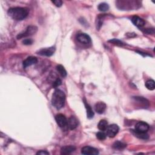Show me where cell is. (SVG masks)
Here are the masks:
<instances>
[{
  "mask_svg": "<svg viewBox=\"0 0 155 155\" xmlns=\"http://www.w3.org/2000/svg\"><path fill=\"white\" fill-rule=\"evenodd\" d=\"M29 9L26 8H13L9 9L8 15L16 21H22L27 18L29 15Z\"/></svg>",
  "mask_w": 155,
  "mask_h": 155,
  "instance_id": "cell-1",
  "label": "cell"
},
{
  "mask_svg": "<svg viewBox=\"0 0 155 155\" xmlns=\"http://www.w3.org/2000/svg\"><path fill=\"white\" fill-rule=\"evenodd\" d=\"M65 102V93L59 89H56L53 92L52 98V104L56 109H62Z\"/></svg>",
  "mask_w": 155,
  "mask_h": 155,
  "instance_id": "cell-2",
  "label": "cell"
},
{
  "mask_svg": "<svg viewBox=\"0 0 155 155\" xmlns=\"http://www.w3.org/2000/svg\"><path fill=\"white\" fill-rule=\"evenodd\" d=\"M37 31H38L37 27H36L35 25H30L28 27V28L26 29V30L24 33H20V34H19L17 36V38L18 39H21L23 38L32 36L33 35H34L35 33H36L37 32Z\"/></svg>",
  "mask_w": 155,
  "mask_h": 155,
  "instance_id": "cell-3",
  "label": "cell"
},
{
  "mask_svg": "<svg viewBox=\"0 0 155 155\" xmlns=\"http://www.w3.org/2000/svg\"><path fill=\"white\" fill-rule=\"evenodd\" d=\"M119 130V127L116 124H112L108 125L106 129V134L109 138H114Z\"/></svg>",
  "mask_w": 155,
  "mask_h": 155,
  "instance_id": "cell-4",
  "label": "cell"
},
{
  "mask_svg": "<svg viewBox=\"0 0 155 155\" xmlns=\"http://www.w3.org/2000/svg\"><path fill=\"white\" fill-rule=\"evenodd\" d=\"M150 129V127L147 123L145 122H143V121H141V122L138 123L136 125H135V130L136 132H140V133H147L149 131Z\"/></svg>",
  "mask_w": 155,
  "mask_h": 155,
  "instance_id": "cell-5",
  "label": "cell"
},
{
  "mask_svg": "<svg viewBox=\"0 0 155 155\" xmlns=\"http://www.w3.org/2000/svg\"><path fill=\"white\" fill-rule=\"evenodd\" d=\"M55 52V47H50L49 48H44L39 50L37 52V53L39 55L45 56H52Z\"/></svg>",
  "mask_w": 155,
  "mask_h": 155,
  "instance_id": "cell-6",
  "label": "cell"
},
{
  "mask_svg": "<svg viewBox=\"0 0 155 155\" xmlns=\"http://www.w3.org/2000/svg\"><path fill=\"white\" fill-rule=\"evenodd\" d=\"M55 120L58 126L61 128H64L67 126V119L63 114H58L55 116Z\"/></svg>",
  "mask_w": 155,
  "mask_h": 155,
  "instance_id": "cell-7",
  "label": "cell"
},
{
  "mask_svg": "<svg viewBox=\"0 0 155 155\" xmlns=\"http://www.w3.org/2000/svg\"><path fill=\"white\" fill-rule=\"evenodd\" d=\"M76 39L79 43L83 44H89L91 43L90 37L84 33H81L78 34Z\"/></svg>",
  "mask_w": 155,
  "mask_h": 155,
  "instance_id": "cell-8",
  "label": "cell"
},
{
  "mask_svg": "<svg viewBox=\"0 0 155 155\" xmlns=\"http://www.w3.org/2000/svg\"><path fill=\"white\" fill-rule=\"evenodd\" d=\"M81 153L85 155H97L99 154V152L95 148L90 146H85L82 149Z\"/></svg>",
  "mask_w": 155,
  "mask_h": 155,
  "instance_id": "cell-9",
  "label": "cell"
},
{
  "mask_svg": "<svg viewBox=\"0 0 155 155\" xmlns=\"http://www.w3.org/2000/svg\"><path fill=\"white\" fill-rule=\"evenodd\" d=\"M78 125V121L75 116H72L67 119V126L70 130H75Z\"/></svg>",
  "mask_w": 155,
  "mask_h": 155,
  "instance_id": "cell-10",
  "label": "cell"
},
{
  "mask_svg": "<svg viewBox=\"0 0 155 155\" xmlns=\"http://www.w3.org/2000/svg\"><path fill=\"white\" fill-rule=\"evenodd\" d=\"M132 21L134 25H136L139 28H143V27L145 25L144 20L142 18H141L140 17H138V16L133 17V18L132 19Z\"/></svg>",
  "mask_w": 155,
  "mask_h": 155,
  "instance_id": "cell-11",
  "label": "cell"
},
{
  "mask_svg": "<svg viewBox=\"0 0 155 155\" xmlns=\"http://www.w3.org/2000/svg\"><path fill=\"white\" fill-rule=\"evenodd\" d=\"M38 62V59L36 57L34 56H29L26 59H25L23 62V67L26 68L29 66L35 64Z\"/></svg>",
  "mask_w": 155,
  "mask_h": 155,
  "instance_id": "cell-12",
  "label": "cell"
},
{
  "mask_svg": "<svg viewBox=\"0 0 155 155\" xmlns=\"http://www.w3.org/2000/svg\"><path fill=\"white\" fill-rule=\"evenodd\" d=\"M76 150V147L73 145H67L63 147L61 149V154H69Z\"/></svg>",
  "mask_w": 155,
  "mask_h": 155,
  "instance_id": "cell-13",
  "label": "cell"
},
{
  "mask_svg": "<svg viewBox=\"0 0 155 155\" xmlns=\"http://www.w3.org/2000/svg\"><path fill=\"white\" fill-rule=\"evenodd\" d=\"M106 104L103 102H98L95 105V111L98 114H103L106 109Z\"/></svg>",
  "mask_w": 155,
  "mask_h": 155,
  "instance_id": "cell-14",
  "label": "cell"
},
{
  "mask_svg": "<svg viewBox=\"0 0 155 155\" xmlns=\"http://www.w3.org/2000/svg\"><path fill=\"white\" fill-rule=\"evenodd\" d=\"M84 103L85 107L86 110H87V118H88L89 119H92V118H93V116H94V112H93V110H92V109L91 107L90 106V105L86 102V101H85V99H84Z\"/></svg>",
  "mask_w": 155,
  "mask_h": 155,
  "instance_id": "cell-15",
  "label": "cell"
},
{
  "mask_svg": "<svg viewBox=\"0 0 155 155\" xmlns=\"http://www.w3.org/2000/svg\"><path fill=\"white\" fill-rule=\"evenodd\" d=\"M134 99L136 100V101L139 102V103L141 104V105H143L144 107H148L149 106V101H148L146 99H145L143 97L137 96V97L134 98Z\"/></svg>",
  "mask_w": 155,
  "mask_h": 155,
  "instance_id": "cell-16",
  "label": "cell"
},
{
  "mask_svg": "<svg viewBox=\"0 0 155 155\" xmlns=\"http://www.w3.org/2000/svg\"><path fill=\"white\" fill-rule=\"evenodd\" d=\"M107 127H108V123L106 120L104 119L101 120L98 125V129L101 131H105Z\"/></svg>",
  "mask_w": 155,
  "mask_h": 155,
  "instance_id": "cell-17",
  "label": "cell"
},
{
  "mask_svg": "<svg viewBox=\"0 0 155 155\" xmlns=\"http://www.w3.org/2000/svg\"><path fill=\"white\" fill-rule=\"evenodd\" d=\"M127 147V145L121 141H116L113 144V148L114 149L117 150H123L124 149Z\"/></svg>",
  "mask_w": 155,
  "mask_h": 155,
  "instance_id": "cell-18",
  "label": "cell"
},
{
  "mask_svg": "<svg viewBox=\"0 0 155 155\" xmlns=\"http://www.w3.org/2000/svg\"><path fill=\"white\" fill-rule=\"evenodd\" d=\"M56 69L58 70V72H59V73L60 74L61 76L63 77H66L67 76V71L65 69V68L64 67V66H63L62 65H58L56 66Z\"/></svg>",
  "mask_w": 155,
  "mask_h": 155,
  "instance_id": "cell-19",
  "label": "cell"
},
{
  "mask_svg": "<svg viewBox=\"0 0 155 155\" xmlns=\"http://www.w3.org/2000/svg\"><path fill=\"white\" fill-rule=\"evenodd\" d=\"M133 133L134 134L135 136L139 139H147L149 138V135L147 134V133H140L136 132L135 130H133Z\"/></svg>",
  "mask_w": 155,
  "mask_h": 155,
  "instance_id": "cell-20",
  "label": "cell"
},
{
  "mask_svg": "<svg viewBox=\"0 0 155 155\" xmlns=\"http://www.w3.org/2000/svg\"><path fill=\"white\" fill-rule=\"evenodd\" d=\"M98 10L101 12H106L109 10V6L106 3H102L99 4L98 6Z\"/></svg>",
  "mask_w": 155,
  "mask_h": 155,
  "instance_id": "cell-21",
  "label": "cell"
},
{
  "mask_svg": "<svg viewBox=\"0 0 155 155\" xmlns=\"http://www.w3.org/2000/svg\"><path fill=\"white\" fill-rule=\"evenodd\" d=\"M145 86L147 89H149L150 90H153L155 89L154 80H152V79L148 80L145 83Z\"/></svg>",
  "mask_w": 155,
  "mask_h": 155,
  "instance_id": "cell-22",
  "label": "cell"
},
{
  "mask_svg": "<svg viewBox=\"0 0 155 155\" xmlns=\"http://www.w3.org/2000/svg\"><path fill=\"white\" fill-rule=\"evenodd\" d=\"M106 136H107V134H105L103 132H99L97 133V134H96V138L99 140H101V141H103V140L105 139Z\"/></svg>",
  "mask_w": 155,
  "mask_h": 155,
  "instance_id": "cell-23",
  "label": "cell"
},
{
  "mask_svg": "<svg viewBox=\"0 0 155 155\" xmlns=\"http://www.w3.org/2000/svg\"><path fill=\"white\" fill-rule=\"evenodd\" d=\"M109 43H113L114 44L119 45V46L123 45V43L121 41H120V40L117 39H112L111 40H109Z\"/></svg>",
  "mask_w": 155,
  "mask_h": 155,
  "instance_id": "cell-24",
  "label": "cell"
},
{
  "mask_svg": "<svg viewBox=\"0 0 155 155\" xmlns=\"http://www.w3.org/2000/svg\"><path fill=\"white\" fill-rule=\"evenodd\" d=\"M61 84H62L61 80L59 78H57L55 81L53 82V87H54V88H56V87H58V86H59Z\"/></svg>",
  "mask_w": 155,
  "mask_h": 155,
  "instance_id": "cell-25",
  "label": "cell"
},
{
  "mask_svg": "<svg viewBox=\"0 0 155 155\" xmlns=\"http://www.w3.org/2000/svg\"><path fill=\"white\" fill-rule=\"evenodd\" d=\"M33 41L32 39H25L23 41V44L27 45H31L33 44Z\"/></svg>",
  "mask_w": 155,
  "mask_h": 155,
  "instance_id": "cell-26",
  "label": "cell"
},
{
  "mask_svg": "<svg viewBox=\"0 0 155 155\" xmlns=\"http://www.w3.org/2000/svg\"><path fill=\"white\" fill-rule=\"evenodd\" d=\"M52 2L58 8H60L63 5V1H61V0H56V1H52Z\"/></svg>",
  "mask_w": 155,
  "mask_h": 155,
  "instance_id": "cell-27",
  "label": "cell"
},
{
  "mask_svg": "<svg viewBox=\"0 0 155 155\" xmlns=\"http://www.w3.org/2000/svg\"><path fill=\"white\" fill-rule=\"evenodd\" d=\"M50 153L45 150H40L37 153V154H41V155H49Z\"/></svg>",
  "mask_w": 155,
  "mask_h": 155,
  "instance_id": "cell-28",
  "label": "cell"
}]
</instances>
